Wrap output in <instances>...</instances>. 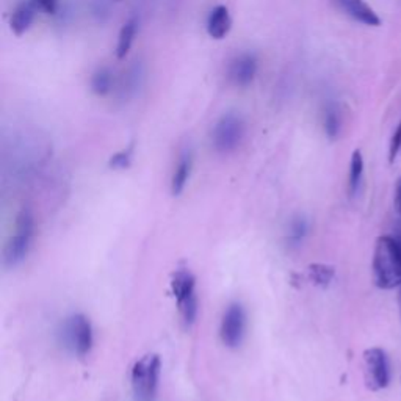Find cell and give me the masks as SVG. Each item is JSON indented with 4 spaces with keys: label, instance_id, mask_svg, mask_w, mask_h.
<instances>
[{
    "label": "cell",
    "instance_id": "30bf717a",
    "mask_svg": "<svg viewBox=\"0 0 401 401\" xmlns=\"http://www.w3.org/2000/svg\"><path fill=\"white\" fill-rule=\"evenodd\" d=\"M339 10L348 18L368 27H380L381 19L365 0H331Z\"/></svg>",
    "mask_w": 401,
    "mask_h": 401
},
{
    "label": "cell",
    "instance_id": "d6986e66",
    "mask_svg": "<svg viewBox=\"0 0 401 401\" xmlns=\"http://www.w3.org/2000/svg\"><path fill=\"white\" fill-rule=\"evenodd\" d=\"M334 269L325 264H316L309 266V276L313 284L326 287L331 284V281L334 279Z\"/></svg>",
    "mask_w": 401,
    "mask_h": 401
},
{
    "label": "cell",
    "instance_id": "cb8c5ba5",
    "mask_svg": "<svg viewBox=\"0 0 401 401\" xmlns=\"http://www.w3.org/2000/svg\"><path fill=\"white\" fill-rule=\"evenodd\" d=\"M395 207H397L398 214L401 217V179L398 180L397 188H395Z\"/></svg>",
    "mask_w": 401,
    "mask_h": 401
},
{
    "label": "cell",
    "instance_id": "9c48e42d",
    "mask_svg": "<svg viewBox=\"0 0 401 401\" xmlns=\"http://www.w3.org/2000/svg\"><path fill=\"white\" fill-rule=\"evenodd\" d=\"M259 69V61L254 53H240L235 57L227 68V78L234 86L245 88L254 82Z\"/></svg>",
    "mask_w": 401,
    "mask_h": 401
},
{
    "label": "cell",
    "instance_id": "7c38bea8",
    "mask_svg": "<svg viewBox=\"0 0 401 401\" xmlns=\"http://www.w3.org/2000/svg\"><path fill=\"white\" fill-rule=\"evenodd\" d=\"M232 28V18L229 8L224 5H217L214 10L209 13L207 18V33L214 39H224Z\"/></svg>",
    "mask_w": 401,
    "mask_h": 401
},
{
    "label": "cell",
    "instance_id": "7402d4cb",
    "mask_svg": "<svg viewBox=\"0 0 401 401\" xmlns=\"http://www.w3.org/2000/svg\"><path fill=\"white\" fill-rule=\"evenodd\" d=\"M401 149V121L397 125V129L394 132V137L390 140V147H389V160L394 162L398 151Z\"/></svg>",
    "mask_w": 401,
    "mask_h": 401
},
{
    "label": "cell",
    "instance_id": "52a82bcc",
    "mask_svg": "<svg viewBox=\"0 0 401 401\" xmlns=\"http://www.w3.org/2000/svg\"><path fill=\"white\" fill-rule=\"evenodd\" d=\"M248 328L246 311L240 303H231L227 306L222 323H219V337L227 348H239L245 340Z\"/></svg>",
    "mask_w": 401,
    "mask_h": 401
},
{
    "label": "cell",
    "instance_id": "603a6c76",
    "mask_svg": "<svg viewBox=\"0 0 401 401\" xmlns=\"http://www.w3.org/2000/svg\"><path fill=\"white\" fill-rule=\"evenodd\" d=\"M38 8V11L46 14H55L58 11V0H31Z\"/></svg>",
    "mask_w": 401,
    "mask_h": 401
},
{
    "label": "cell",
    "instance_id": "7a4b0ae2",
    "mask_svg": "<svg viewBox=\"0 0 401 401\" xmlns=\"http://www.w3.org/2000/svg\"><path fill=\"white\" fill-rule=\"evenodd\" d=\"M58 343L69 355L85 358L94 345V333L90 318L83 313H71L57 329Z\"/></svg>",
    "mask_w": 401,
    "mask_h": 401
},
{
    "label": "cell",
    "instance_id": "2e32d148",
    "mask_svg": "<svg viewBox=\"0 0 401 401\" xmlns=\"http://www.w3.org/2000/svg\"><path fill=\"white\" fill-rule=\"evenodd\" d=\"M364 179V157L360 151H355L350 160V172H348V194L356 196L363 187Z\"/></svg>",
    "mask_w": 401,
    "mask_h": 401
},
{
    "label": "cell",
    "instance_id": "8fae6325",
    "mask_svg": "<svg viewBox=\"0 0 401 401\" xmlns=\"http://www.w3.org/2000/svg\"><path fill=\"white\" fill-rule=\"evenodd\" d=\"M311 232L309 218L298 214L288 219L286 227V245L288 249H298L304 245Z\"/></svg>",
    "mask_w": 401,
    "mask_h": 401
},
{
    "label": "cell",
    "instance_id": "8992f818",
    "mask_svg": "<svg viewBox=\"0 0 401 401\" xmlns=\"http://www.w3.org/2000/svg\"><path fill=\"white\" fill-rule=\"evenodd\" d=\"M245 120L239 113H224L212 129V147L218 154H231L241 145L243 138H245Z\"/></svg>",
    "mask_w": 401,
    "mask_h": 401
},
{
    "label": "cell",
    "instance_id": "5b68a950",
    "mask_svg": "<svg viewBox=\"0 0 401 401\" xmlns=\"http://www.w3.org/2000/svg\"><path fill=\"white\" fill-rule=\"evenodd\" d=\"M171 292L177 301L179 313L185 326L190 328L198 317V296H196V278L190 270H176L171 276Z\"/></svg>",
    "mask_w": 401,
    "mask_h": 401
},
{
    "label": "cell",
    "instance_id": "e0dca14e",
    "mask_svg": "<svg viewBox=\"0 0 401 401\" xmlns=\"http://www.w3.org/2000/svg\"><path fill=\"white\" fill-rule=\"evenodd\" d=\"M323 129L329 140H335L342 130L340 110L334 104H328L323 110Z\"/></svg>",
    "mask_w": 401,
    "mask_h": 401
},
{
    "label": "cell",
    "instance_id": "ac0fdd59",
    "mask_svg": "<svg viewBox=\"0 0 401 401\" xmlns=\"http://www.w3.org/2000/svg\"><path fill=\"white\" fill-rule=\"evenodd\" d=\"M113 74L108 68H100L91 77V90L98 96H107L113 91Z\"/></svg>",
    "mask_w": 401,
    "mask_h": 401
},
{
    "label": "cell",
    "instance_id": "ffe728a7",
    "mask_svg": "<svg viewBox=\"0 0 401 401\" xmlns=\"http://www.w3.org/2000/svg\"><path fill=\"white\" fill-rule=\"evenodd\" d=\"M141 77H143V69H141L140 65L132 66L127 71V74H124L123 85H121V91L124 93V96L125 94L130 96V94H133L138 90V86L141 83Z\"/></svg>",
    "mask_w": 401,
    "mask_h": 401
},
{
    "label": "cell",
    "instance_id": "484cf974",
    "mask_svg": "<svg viewBox=\"0 0 401 401\" xmlns=\"http://www.w3.org/2000/svg\"><path fill=\"white\" fill-rule=\"evenodd\" d=\"M118 2H120V0H118Z\"/></svg>",
    "mask_w": 401,
    "mask_h": 401
},
{
    "label": "cell",
    "instance_id": "d4e9b609",
    "mask_svg": "<svg viewBox=\"0 0 401 401\" xmlns=\"http://www.w3.org/2000/svg\"><path fill=\"white\" fill-rule=\"evenodd\" d=\"M400 308H401V292H400Z\"/></svg>",
    "mask_w": 401,
    "mask_h": 401
},
{
    "label": "cell",
    "instance_id": "6da1fadb",
    "mask_svg": "<svg viewBox=\"0 0 401 401\" xmlns=\"http://www.w3.org/2000/svg\"><path fill=\"white\" fill-rule=\"evenodd\" d=\"M373 282L382 290L401 287V235H381L375 243Z\"/></svg>",
    "mask_w": 401,
    "mask_h": 401
},
{
    "label": "cell",
    "instance_id": "5bb4252c",
    "mask_svg": "<svg viewBox=\"0 0 401 401\" xmlns=\"http://www.w3.org/2000/svg\"><path fill=\"white\" fill-rule=\"evenodd\" d=\"M38 8L31 0H22V2L14 8L10 19V27L16 36H22L30 28L35 21V14Z\"/></svg>",
    "mask_w": 401,
    "mask_h": 401
},
{
    "label": "cell",
    "instance_id": "ba28073f",
    "mask_svg": "<svg viewBox=\"0 0 401 401\" xmlns=\"http://www.w3.org/2000/svg\"><path fill=\"white\" fill-rule=\"evenodd\" d=\"M365 381L373 392L386 389L390 382V364L387 353L382 348H368L364 353Z\"/></svg>",
    "mask_w": 401,
    "mask_h": 401
},
{
    "label": "cell",
    "instance_id": "3957f363",
    "mask_svg": "<svg viewBox=\"0 0 401 401\" xmlns=\"http://www.w3.org/2000/svg\"><path fill=\"white\" fill-rule=\"evenodd\" d=\"M35 237V217L31 210L24 207L16 215L14 229L6 240L4 248V265L6 269H14L21 265L30 253L31 243Z\"/></svg>",
    "mask_w": 401,
    "mask_h": 401
},
{
    "label": "cell",
    "instance_id": "277c9868",
    "mask_svg": "<svg viewBox=\"0 0 401 401\" xmlns=\"http://www.w3.org/2000/svg\"><path fill=\"white\" fill-rule=\"evenodd\" d=\"M162 363L157 355H146L132 368L130 382L135 401H155Z\"/></svg>",
    "mask_w": 401,
    "mask_h": 401
},
{
    "label": "cell",
    "instance_id": "4fadbf2b",
    "mask_svg": "<svg viewBox=\"0 0 401 401\" xmlns=\"http://www.w3.org/2000/svg\"><path fill=\"white\" fill-rule=\"evenodd\" d=\"M193 171V152L190 149H185V151L179 155V160L175 171H172L171 176V193L175 196H179L185 190V187L190 180Z\"/></svg>",
    "mask_w": 401,
    "mask_h": 401
},
{
    "label": "cell",
    "instance_id": "44dd1931",
    "mask_svg": "<svg viewBox=\"0 0 401 401\" xmlns=\"http://www.w3.org/2000/svg\"><path fill=\"white\" fill-rule=\"evenodd\" d=\"M132 159H133V146H129L110 157L108 167L113 170H125L132 165Z\"/></svg>",
    "mask_w": 401,
    "mask_h": 401
},
{
    "label": "cell",
    "instance_id": "9a60e30c",
    "mask_svg": "<svg viewBox=\"0 0 401 401\" xmlns=\"http://www.w3.org/2000/svg\"><path fill=\"white\" fill-rule=\"evenodd\" d=\"M138 31V18H130L124 24L118 35V44H116V58L124 60L127 57L129 51L132 49V44L135 41Z\"/></svg>",
    "mask_w": 401,
    "mask_h": 401
}]
</instances>
